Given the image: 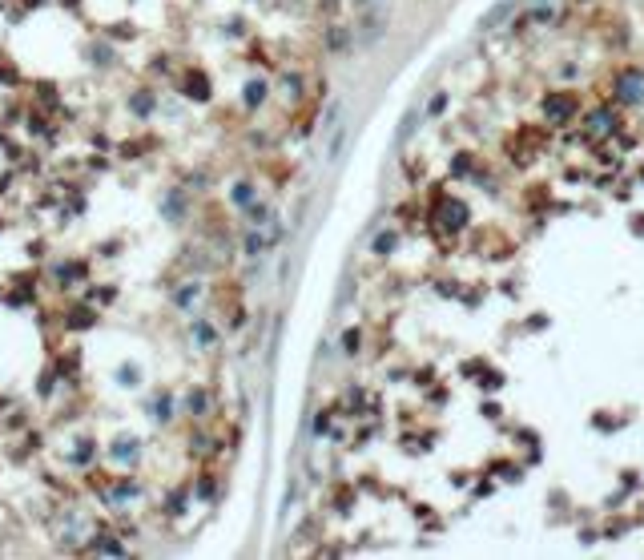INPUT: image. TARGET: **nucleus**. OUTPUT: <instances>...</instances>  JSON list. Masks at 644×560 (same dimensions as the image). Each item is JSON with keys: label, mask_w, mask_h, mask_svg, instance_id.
I'll return each mask as SVG.
<instances>
[{"label": "nucleus", "mask_w": 644, "mask_h": 560, "mask_svg": "<svg viewBox=\"0 0 644 560\" xmlns=\"http://www.w3.org/2000/svg\"><path fill=\"white\" fill-rule=\"evenodd\" d=\"M572 97L568 93H552V97H544V117H548V121H568V117H572Z\"/></svg>", "instance_id": "obj_1"}, {"label": "nucleus", "mask_w": 644, "mask_h": 560, "mask_svg": "<svg viewBox=\"0 0 644 560\" xmlns=\"http://www.w3.org/2000/svg\"><path fill=\"white\" fill-rule=\"evenodd\" d=\"M621 101L641 105L644 101V77H621Z\"/></svg>", "instance_id": "obj_2"}, {"label": "nucleus", "mask_w": 644, "mask_h": 560, "mask_svg": "<svg viewBox=\"0 0 644 560\" xmlns=\"http://www.w3.org/2000/svg\"><path fill=\"white\" fill-rule=\"evenodd\" d=\"M439 210H443V226H447V230H460L463 222H467V206H463V202H443Z\"/></svg>", "instance_id": "obj_3"}, {"label": "nucleus", "mask_w": 644, "mask_h": 560, "mask_svg": "<svg viewBox=\"0 0 644 560\" xmlns=\"http://www.w3.org/2000/svg\"><path fill=\"white\" fill-rule=\"evenodd\" d=\"M616 129V121H612V113H604V109H596V113L588 117V133H600V138H608Z\"/></svg>", "instance_id": "obj_4"}]
</instances>
